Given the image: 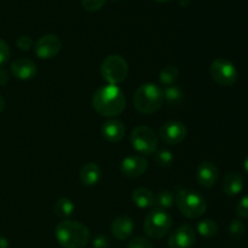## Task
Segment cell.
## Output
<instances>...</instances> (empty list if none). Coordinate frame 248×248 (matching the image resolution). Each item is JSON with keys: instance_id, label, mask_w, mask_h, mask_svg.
<instances>
[{"instance_id": "cell-15", "label": "cell", "mask_w": 248, "mask_h": 248, "mask_svg": "<svg viewBox=\"0 0 248 248\" xmlns=\"http://www.w3.org/2000/svg\"><path fill=\"white\" fill-rule=\"evenodd\" d=\"M133 230H135V223L128 216L116 217L110 225L111 235L120 241L127 240L132 235Z\"/></svg>"}, {"instance_id": "cell-22", "label": "cell", "mask_w": 248, "mask_h": 248, "mask_svg": "<svg viewBox=\"0 0 248 248\" xmlns=\"http://www.w3.org/2000/svg\"><path fill=\"white\" fill-rule=\"evenodd\" d=\"M179 78V70L176 65H166L161 69L159 74L160 84L164 86H171L176 84Z\"/></svg>"}, {"instance_id": "cell-11", "label": "cell", "mask_w": 248, "mask_h": 248, "mask_svg": "<svg viewBox=\"0 0 248 248\" xmlns=\"http://www.w3.org/2000/svg\"><path fill=\"white\" fill-rule=\"evenodd\" d=\"M148 170V161L142 155H130L121 161L120 171L128 178H138Z\"/></svg>"}, {"instance_id": "cell-25", "label": "cell", "mask_w": 248, "mask_h": 248, "mask_svg": "<svg viewBox=\"0 0 248 248\" xmlns=\"http://www.w3.org/2000/svg\"><path fill=\"white\" fill-rule=\"evenodd\" d=\"M174 161L173 153L169 149H159L154 153V162L159 167H170Z\"/></svg>"}, {"instance_id": "cell-6", "label": "cell", "mask_w": 248, "mask_h": 248, "mask_svg": "<svg viewBox=\"0 0 248 248\" xmlns=\"http://www.w3.org/2000/svg\"><path fill=\"white\" fill-rule=\"evenodd\" d=\"M102 78L109 85H119L126 80L128 75V64L120 55H110L102 62Z\"/></svg>"}, {"instance_id": "cell-33", "label": "cell", "mask_w": 248, "mask_h": 248, "mask_svg": "<svg viewBox=\"0 0 248 248\" xmlns=\"http://www.w3.org/2000/svg\"><path fill=\"white\" fill-rule=\"evenodd\" d=\"M9 72L4 67H0V86H5L9 82Z\"/></svg>"}, {"instance_id": "cell-4", "label": "cell", "mask_w": 248, "mask_h": 248, "mask_svg": "<svg viewBox=\"0 0 248 248\" xmlns=\"http://www.w3.org/2000/svg\"><path fill=\"white\" fill-rule=\"evenodd\" d=\"M176 205L179 212L189 219H198L207 210L206 199L195 190H181L176 196Z\"/></svg>"}, {"instance_id": "cell-28", "label": "cell", "mask_w": 248, "mask_h": 248, "mask_svg": "<svg viewBox=\"0 0 248 248\" xmlns=\"http://www.w3.org/2000/svg\"><path fill=\"white\" fill-rule=\"evenodd\" d=\"M127 248H154L153 244L150 242L149 239L143 236L133 237L130 242H128Z\"/></svg>"}, {"instance_id": "cell-36", "label": "cell", "mask_w": 248, "mask_h": 248, "mask_svg": "<svg viewBox=\"0 0 248 248\" xmlns=\"http://www.w3.org/2000/svg\"><path fill=\"white\" fill-rule=\"evenodd\" d=\"M244 169H245V171H246L248 173V155H247L246 159H245V161H244Z\"/></svg>"}, {"instance_id": "cell-27", "label": "cell", "mask_w": 248, "mask_h": 248, "mask_svg": "<svg viewBox=\"0 0 248 248\" xmlns=\"http://www.w3.org/2000/svg\"><path fill=\"white\" fill-rule=\"evenodd\" d=\"M108 0H81V5L86 11L94 12L101 10Z\"/></svg>"}, {"instance_id": "cell-9", "label": "cell", "mask_w": 248, "mask_h": 248, "mask_svg": "<svg viewBox=\"0 0 248 248\" xmlns=\"http://www.w3.org/2000/svg\"><path fill=\"white\" fill-rule=\"evenodd\" d=\"M160 138L162 142L170 145H177L181 144L188 135V130H186V125L181 121H167L164 125L160 127L159 131Z\"/></svg>"}, {"instance_id": "cell-26", "label": "cell", "mask_w": 248, "mask_h": 248, "mask_svg": "<svg viewBox=\"0 0 248 248\" xmlns=\"http://www.w3.org/2000/svg\"><path fill=\"white\" fill-rule=\"evenodd\" d=\"M229 235L232 237V239L237 240L241 239L245 235V232H246V228H245V224L240 219H234L232 220L229 225Z\"/></svg>"}, {"instance_id": "cell-24", "label": "cell", "mask_w": 248, "mask_h": 248, "mask_svg": "<svg viewBox=\"0 0 248 248\" xmlns=\"http://www.w3.org/2000/svg\"><path fill=\"white\" fill-rule=\"evenodd\" d=\"M176 203V198L169 190H162L155 195V205L160 210H169Z\"/></svg>"}, {"instance_id": "cell-35", "label": "cell", "mask_w": 248, "mask_h": 248, "mask_svg": "<svg viewBox=\"0 0 248 248\" xmlns=\"http://www.w3.org/2000/svg\"><path fill=\"white\" fill-rule=\"evenodd\" d=\"M5 109V99L2 98L1 94H0V113Z\"/></svg>"}, {"instance_id": "cell-17", "label": "cell", "mask_w": 248, "mask_h": 248, "mask_svg": "<svg viewBox=\"0 0 248 248\" xmlns=\"http://www.w3.org/2000/svg\"><path fill=\"white\" fill-rule=\"evenodd\" d=\"M80 181L84 186H93L101 181L102 171L99 166L94 162H87L80 170Z\"/></svg>"}, {"instance_id": "cell-38", "label": "cell", "mask_w": 248, "mask_h": 248, "mask_svg": "<svg viewBox=\"0 0 248 248\" xmlns=\"http://www.w3.org/2000/svg\"><path fill=\"white\" fill-rule=\"evenodd\" d=\"M155 1L156 2H167V1H170V0H155Z\"/></svg>"}, {"instance_id": "cell-12", "label": "cell", "mask_w": 248, "mask_h": 248, "mask_svg": "<svg viewBox=\"0 0 248 248\" xmlns=\"http://www.w3.org/2000/svg\"><path fill=\"white\" fill-rule=\"evenodd\" d=\"M196 242L195 232L189 225L177 228L169 237V248H193Z\"/></svg>"}, {"instance_id": "cell-34", "label": "cell", "mask_w": 248, "mask_h": 248, "mask_svg": "<svg viewBox=\"0 0 248 248\" xmlns=\"http://www.w3.org/2000/svg\"><path fill=\"white\" fill-rule=\"evenodd\" d=\"M0 248H9V241L2 236H0Z\"/></svg>"}, {"instance_id": "cell-2", "label": "cell", "mask_w": 248, "mask_h": 248, "mask_svg": "<svg viewBox=\"0 0 248 248\" xmlns=\"http://www.w3.org/2000/svg\"><path fill=\"white\" fill-rule=\"evenodd\" d=\"M55 236L63 248H84L90 241V230L78 220H63L55 229Z\"/></svg>"}, {"instance_id": "cell-37", "label": "cell", "mask_w": 248, "mask_h": 248, "mask_svg": "<svg viewBox=\"0 0 248 248\" xmlns=\"http://www.w3.org/2000/svg\"><path fill=\"white\" fill-rule=\"evenodd\" d=\"M179 4L183 5V6H186V5L189 4V0H179Z\"/></svg>"}, {"instance_id": "cell-5", "label": "cell", "mask_w": 248, "mask_h": 248, "mask_svg": "<svg viewBox=\"0 0 248 248\" xmlns=\"http://www.w3.org/2000/svg\"><path fill=\"white\" fill-rule=\"evenodd\" d=\"M173 220L172 217L164 210H153L145 216L144 232L150 239L159 240L166 236L172 229Z\"/></svg>"}, {"instance_id": "cell-3", "label": "cell", "mask_w": 248, "mask_h": 248, "mask_svg": "<svg viewBox=\"0 0 248 248\" xmlns=\"http://www.w3.org/2000/svg\"><path fill=\"white\" fill-rule=\"evenodd\" d=\"M162 103H164L162 89L152 82L140 85L136 90L135 96H133V106L136 110L145 115L156 113L161 108Z\"/></svg>"}, {"instance_id": "cell-7", "label": "cell", "mask_w": 248, "mask_h": 248, "mask_svg": "<svg viewBox=\"0 0 248 248\" xmlns=\"http://www.w3.org/2000/svg\"><path fill=\"white\" fill-rule=\"evenodd\" d=\"M131 145L142 155H153L159 147V137L154 130L148 126H137L131 132Z\"/></svg>"}, {"instance_id": "cell-20", "label": "cell", "mask_w": 248, "mask_h": 248, "mask_svg": "<svg viewBox=\"0 0 248 248\" xmlns=\"http://www.w3.org/2000/svg\"><path fill=\"white\" fill-rule=\"evenodd\" d=\"M164 93V101L171 107H178L183 104L184 102V92L181 87L177 85H171V86H166L162 90Z\"/></svg>"}, {"instance_id": "cell-19", "label": "cell", "mask_w": 248, "mask_h": 248, "mask_svg": "<svg viewBox=\"0 0 248 248\" xmlns=\"http://www.w3.org/2000/svg\"><path fill=\"white\" fill-rule=\"evenodd\" d=\"M132 202L137 206L138 208H152L153 206H155V195L153 194V191H150L147 188H137L133 190L132 195Z\"/></svg>"}, {"instance_id": "cell-32", "label": "cell", "mask_w": 248, "mask_h": 248, "mask_svg": "<svg viewBox=\"0 0 248 248\" xmlns=\"http://www.w3.org/2000/svg\"><path fill=\"white\" fill-rule=\"evenodd\" d=\"M94 248H109V239L106 236V235H98V236L94 237L93 242H92Z\"/></svg>"}, {"instance_id": "cell-31", "label": "cell", "mask_w": 248, "mask_h": 248, "mask_svg": "<svg viewBox=\"0 0 248 248\" xmlns=\"http://www.w3.org/2000/svg\"><path fill=\"white\" fill-rule=\"evenodd\" d=\"M10 58V47L7 43L0 39V67L9 61Z\"/></svg>"}, {"instance_id": "cell-29", "label": "cell", "mask_w": 248, "mask_h": 248, "mask_svg": "<svg viewBox=\"0 0 248 248\" xmlns=\"http://www.w3.org/2000/svg\"><path fill=\"white\" fill-rule=\"evenodd\" d=\"M16 46L21 51H31V47L34 46V43H33V40H31V38H29V36L21 35L17 38Z\"/></svg>"}, {"instance_id": "cell-16", "label": "cell", "mask_w": 248, "mask_h": 248, "mask_svg": "<svg viewBox=\"0 0 248 248\" xmlns=\"http://www.w3.org/2000/svg\"><path fill=\"white\" fill-rule=\"evenodd\" d=\"M101 133L106 140L110 143H118L125 137L126 128L121 121L110 119L102 125Z\"/></svg>"}, {"instance_id": "cell-14", "label": "cell", "mask_w": 248, "mask_h": 248, "mask_svg": "<svg viewBox=\"0 0 248 248\" xmlns=\"http://www.w3.org/2000/svg\"><path fill=\"white\" fill-rule=\"evenodd\" d=\"M11 73L19 80H31L38 73V68L33 61L28 58H17L11 63Z\"/></svg>"}, {"instance_id": "cell-10", "label": "cell", "mask_w": 248, "mask_h": 248, "mask_svg": "<svg viewBox=\"0 0 248 248\" xmlns=\"http://www.w3.org/2000/svg\"><path fill=\"white\" fill-rule=\"evenodd\" d=\"M62 41L55 34L44 35L36 41L34 46V52L40 60H51L61 52Z\"/></svg>"}, {"instance_id": "cell-23", "label": "cell", "mask_w": 248, "mask_h": 248, "mask_svg": "<svg viewBox=\"0 0 248 248\" xmlns=\"http://www.w3.org/2000/svg\"><path fill=\"white\" fill-rule=\"evenodd\" d=\"M198 232L201 236L210 239L215 237L218 234V224L213 219H202L196 225Z\"/></svg>"}, {"instance_id": "cell-13", "label": "cell", "mask_w": 248, "mask_h": 248, "mask_svg": "<svg viewBox=\"0 0 248 248\" xmlns=\"http://www.w3.org/2000/svg\"><path fill=\"white\" fill-rule=\"evenodd\" d=\"M218 169L213 162H201L196 170V182L203 188H212L218 181Z\"/></svg>"}, {"instance_id": "cell-18", "label": "cell", "mask_w": 248, "mask_h": 248, "mask_svg": "<svg viewBox=\"0 0 248 248\" xmlns=\"http://www.w3.org/2000/svg\"><path fill=\"white\" fill-rule=\"evenodd\" d=\"M222 188L225 195H239L242 191V189H244V179H242L241 174L237 173V172H229V173L224 177V179H223Z\"/></svg>"}, {"instance_id": "cell-8", "label": "cell", "mask_w": 248, "mask_h": 248, "mask_svg": "<svg viewBox=\"0 0 248 248\" xmlns=\"http://www.w3.org/2000/svg\"><path fill=\"white\" fill-rule=\"evenodd\" d=\"M213 81L220 86H232L237 81V69L234 63L225 58H217L210 65Z\"/></svg>"}, {"instance_id": "cell-21", "label": "cell", "mask_w": 248, "mask_h": 248, "mask_svg": "<svg viewBox=\"0 0 248 248\" xmlns=\"http://www.w3.org/2000/svg\"><path fill=\"white\" fill-rule=\"evenodd\" d=\"M55 213L57 217L62 218V219H67L73 215L75 210V205L70 199L68 198H61L56 201L55 203Z\"/></svg>"}, {"instance_id": "cell-1", "label": "cell", "mask_w": 248, "mask_h": 248, "mask_svg": "<svg viewBox=\"0 0 248 248\" xmlns=\"http://www.w3.org/2000/svg\"><path fill=\"white\" fill-rule=\"evenodd\" d=\"M92 107L104 118H114L125 110L126 97L118 85H104L92 97Z\"/></svg>"}, {"instance_id": "cell-30", "label": "cell", "mask_w": 248, "mask_h": 248, "mask_svg": "<svg viewBox=\"0 0 248 248\" xmlns=\"http://www.w3.org/2000/svg\"><path fill=\"white\" fill-rule=\"evenodd\" d=\"M236 213L239 217L248 219V194L241 198V200L236 205Z\"/></svg>"}]
</instances>
